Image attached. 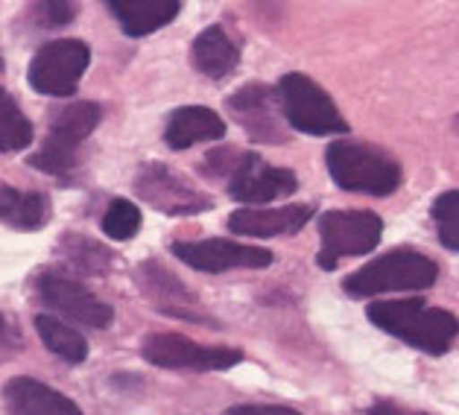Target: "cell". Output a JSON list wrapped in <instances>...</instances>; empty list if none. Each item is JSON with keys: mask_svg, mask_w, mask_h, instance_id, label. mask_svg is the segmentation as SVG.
I'll return each mask as SVG.
<instances>
[{"mask_svg": "<svg viewBox=\"0 0 459 415\" xmlns=\"http://www.w3.org/2000/svg\"><path fill=\"white\" fill-rule=\"evenodd\" d=\"M366 316L380 331L398 336L401 342L412 345L424 354H445L451 351L456 340V316L445 307H430L421 298H395V301H375L366 307Z\"/></svg>", "mask_w": 459, "mask_h": 415, "instance_id": "obj_1", "label": "cell"}, {"mask_svg": "<svg viewBox=\"0 0 459 415\" xmlns=\"http://www.w3.org/2000/svg\"><path fill=\"white\" fill-rule=\"evenodd\" d=\"M333 185L349 194L389 196L401 185V164L372 143L337 141L325 152Z\"/></svg>", "mask_w": 459, "mask_h": 415, "instance_id": "obj_2", "label": "cell"}, {"mask_svg": "<svg viewBox=\"0 0 459 415\" xmlns=\"http://www.w3.org/2000/svg\"><path fill=\"white\" fill-rule=\"evenodd\" d=\"M436 278H439V266L428 255L395 249L357 269L342 281V290L351 298H368L384 293H407V290H428L436 284Z\"/></svg>", "mask_w": 459, "mask_h": 415, "instance_id": "obj_3", "label": "cell"}, {"mask_svg": "<svg viewBox=\"0 0 459 415\" xmlns=\"http://www.w3.org/2000/svg\"><path fill=\"white\" fill-rule=\"evenodd\" d=\"M275 99L281 106V115L296 132L305 134H345L349 123L340 115V108L333 106L331 94L319 88L305 73H287L275 88Z\"/></svg>", "mask_w": 459, "mask_h": 415, "instance_id": "obj_4", "label": "cell"}, {"mask_svg": "<svg viewBox=\"0 0 459 415\" xmlns=\"http://www.w3.org/2000/svg\"><path fill=\"white\" fill-rule=\"evenodd\" d=\"M100 120H103L100 103H71L62 111H56L48 138H44L39 152L30 155V164L50 176H62L74 170L76 159H80L82 141L100 126Z\"/></svg>", "mask_w": 459, "mask_h": 415, "instance_id": "obj_5", "label": "cell"}, {"mask_svg": "<svg viewBox=\"0 0 459 415\" xmlns=\"http://www.w3.org/2000/svg\"><path fill=\"white\" fill-rule=\"evenodd\" d=\"M91 65V48L80 39H56L36 50L27 67L30 88L48 97H71Z\"/></svg>", "mask_w": 459, "mask_h": 415, "instance_id": "obj_6", "label": "cell"}, {"mask_svg": "<svg viewBox=\"0 0 459 415\" xmlns=\"http://www.w3.org/2000/svg\"><path fill=\"white\" fill-rule=\"evenodd\" d=\"M380 234H384V220L375 211H328L319 217L322 249L316 264L322 269H337L340 257L375 252Z\"/></svg>", "mask_w": 459, "mask_h": 415, "instance_id": "obj_7", "label": "cell"}, {"mask_svg": "<svg viewBox=\"0 0 459 415\" xmlns=\"http://www.w3.org/2000/svg\"><path fill=\"white\" fill-rule=\"evenodd\" d=\"M141 354L159 368H190V372H222L243 360L238 349L196 345L182 333H150L141 345Z\"/></svg>", "mask_w": 459, "mask_h": 415, "instance_id": "obj_8", "label": "cell"}, {"mask_svg": "<svg viewBox=\"0 0 459 415\" xmlns=\"http://www.w3.org/2000/svg\"><path fill=\"white\" fill-rule=\"evenodd\" d=\"M135 190L143 202H150L152 208H159L161 214L170 217L203 214V211L211 208V199H205L187 178L159 161L141 167V173L135 176Z\"/></svg>", "mask_w": 459, "mask_h": 415, "instance_id": "obj_9", "label": "cell"}, {"mask_svg": "<svg viewBox=\"0 0 459 415\" xmlns=\"http://www.w3.org/2000/svg\"><path fill=\"white\" fill-rule=\"evenodd\" d=\"M299 178L287 167L266 164L257 152H240L229 173V194L238 202H249V205H261V202H273L296 194Z\"/></svg>", "mask_w": 459, "mask_h": 415, "instance_id": "obj_10", "label": "cell"}, {"mask_svg": "<svg viewBox=\"0 0 459 415\" xmlns=\"http://www.w3.org/2000/svg\"><path fill=\"white\" fill-rule=\"evenodd\" d=\"M170 252L199 272H229V269H264L273 266V252L261 246H243L231 240H187L173 243Z\"/></svg>", "mask_w": 459, "mask_h": 415, "instance_id": "obj_11", "label": "cell"}, {"mask_svg": "<svg viewBox=\"0 0 459 415\" xmlns=\"http://www.w3.org/2000/svg\"><path fill=\"white\" fill-rule=\"evenodd\" d=\"M39 298L44 307L62 313L65 319L80 322L85 328H108L111 319H115V313H111L106 301H100L82 284H76L65 275H41Z\"/></svg>", "mask_w": 459, "mask_h": 415, "instance_id": "obj_12", "label": "cell"}, {"mask_svg": "<svg viewBox=\"0 0 459 415\" xmlns=\"http://www.w3.org/2000/svg\"><path fill=\"white\" fill-rule=\"evenodd\" d=\"M231 117L240 123L252 141L257 143H281L287 141V129L281 126V115L275 108V91L270 85L252 82L229 97Z\"/></svg>", "mask_w": 459, "mask_h": 415, "instance_id": "obj_13", "label": "cell"}, {"mask_svg": "<svg viewBox=\"0 0 459 415\" xmlns=\"http://www.w3.org/2000/svg\"><path fill=\"white\" fill-rule=\"evenodd\" d=\"M313 220L310 205H281V208H240L229 217V229L243 238H278L296 234Z\"/></svg>", "mask_w": 459, "mask_h": 415, "instance_id": "obj_14", "label": "cell"}, {"mask_svg": "<svg viewBox=\"0 0 459 415\" xmlns=\"http://www.w3.org/2000/svg\"><path fill=\"white\" fill-rule=\"evenodd\" d=\"M4 403L9 415H82L76 401L41 384L36 377H13L4 386Z\"/></svg>", "mask_w": 459, "mask_h": 415, "instance_id": "obj_15", "label": "cell"}, {"mask_svg": "<svg viewBox=\"0 0 459 415\" xmlns=\"http://www.w3.org/2000/svg\"><path fill=\"white\" fill-rule=\"evenodd\" d=\"M226 129H229L226 120H222L214 108L182 106L173 111L170 120H167L164 141L170 143L173 150H187V147H194V143L226 138Z\"/></svg>", "mask_w": 459, "mask_h": 415, "instance_id": "obj_16", "label": "cell"}, {"mask_svg": "<svg viewBox=\"0 0 459 415\" xmlns=\"http://www.w3.org/2000/svg\"><path fill=\"white\" fill-rule=\"evenodd\" d=\"M106 9L117 18L126 36L141 39L170 24L182 13V4L178 0H108Z\"/></svg>", "mask_w": 459, "mask_h": 415, "instance_id": "obj_17", "label": "cell"}, {"mask_svg": "<svg viewBox=\"0 0 459 415\" xmlns=\"http://www.w3.org/2000/svg\"><path fill=\"white\" fill-rule=\"evenodd\" d=\"M190 59H194L196 71L208 76V80H222V76H229L234 67H238L240 50L222 27H205L194 39Z\"/></svg>", "mask_w": 459, "mask_h": 415, "instance_id": "obj_18", "label": "cell"}, {"mask_svg": "<svg viewBox=\"0 0 459 415\" xmlns=\"http://www.w3.org/2000/svg\"><path fill=\"white\" fill-rule=\"evenodd\" d=\"M50 205L44 194H21V190L0 182V220L15 229H41L48 222Z\"/></svg>", "mask_w": 459, "mask_h": 415, "instance_id": "obj_19", "label": "cell"}, {"mask_svg": "<svg viewBox=\"0 0 459 415\" xmlns=\"http://www.w3.org/2000/svg\"><path fill=\"white\" fill-rule=\"evenodd\" d=\"M36 331L41 336V342L48 345L56 357H62L65 363L80 366L88 360L85 336L80 331H74L68 322L56 319V316H50V313H41V316H36Z\"/></svg>", "mask_w": 459, "mask_h": 415, "instance_id": "obj_20", "label": "cell"}, {"mask_svg": "<svg viewBox=\"0 0 459 415\" xmlns=\"http://www.w3.org/2000/svg\"><path fill=\"white\" fill-rule=\"evenodd\" d=\"M32 138H36L32 123L27 120L24 111L18 108L15 97L0 88V152L27 150Z\"/></svg>", "mask_w": 459, "mask_h": 415, "instance_id": "obj_21", "label": "cell"}, {"mask_svg": "<svg viewBox=\"0 0 459 415\" xmlns=\"http://www.w3.org/2000/svg\"><path fill=\"white\" fill-rule=\"evenodd\" d=\"M62 249L68 255V261L88 275H103L111 269V252L103 249L97 240L91 238H80V234H68L62 240Z\"/></svg>", "mask_w": 459, "mask_h": 415, "instance_id": "obj_22", "label": "cell"}, {"mask_svg": "<svg viewBox=\"0 0 459 415\" xmlns=\"http://www.w3.org/2000/svg\"><path fill=\"white\" fill-rule=\"evenodd\" d=\"M141 229V211L135 202L129 199H115L103 214V231L111 240H129L135 238Z\"/></svg>", "mask_w": 459, "mask_h": 415, "instance_id": "obj_23", "label": "cell"}, {"mask_svg": "<svg viewBox=\"0 0 459 415\" xmlns=\"http://www.w3.org/2000/svg\"><path fill=\"white\" fill-rule=\"evenodd\" d=\"M433 220H436V229H439L445 249L456 252L459 249V194L456 190H447V194H442L433 202Z\"/></svg>", "mask_w": 459, "mask_h": 415, "instance_id": "obj_24", "label": "cell"}, {"mask_svg": "<svg viewBox=\"0 0 459 415\" xmlns=\"http://www.w3.org/2000/svg\"><path fill=\"white\" fill-rule=\"evenodd\" d=\"M32 18L39 21L44 27H62L74 21L76 15V6L74 4H32Z\"/></svg>", "mask_w": 459, "mask_h": 415, "instance_id": "obj_25", "label": "cell"}, {"mask_svg": "<svg viewBox=\"0 0 459 415\" xmlns=\"http://www.w3.org/2000/svg\"><path fill=\"white\" fill-rule=\"evenodd\" d=\"M222 415H299L290 407H261V403H240V407H231Z\"/></svg>", "mask_w": 459, "mask_h": 415, "instance_id": "obj_26", "label": "cell"}, {"mask_svg": "<svg viewBox=\"0 0 459 415\" xmlns=\"http://www.w3.org/2000/svg\"><path fill=\"white\" fill-rule=\"evenodd\" d=\"M21 342V333L15 324H9L4 316H0V349L9 351V349H15V345Z\"/></svg>", "mask_w": 459, "mask_h": 415, "instance_id": "obj_27", "label": "cell"}, {"mask_svg": "<svg viewBox=\"0 0 459 415\" xmlns=\"http://www.w3.org/2000/svg\"><path fill=\"white\" fill-rule=\"evenodd\" d=\"M368 415H419V412H407V410L395 407V403H377V407H372V412H368Z\"/></svg>", "mask_w": 459, "mask_h": 415, "instance_id": "obj_28", "label": "cell"}, {"mask_svg": "<svg viewBox=\"0 0 459 415\" xmlns=\"http://www.w3.org/2000/svg\"><path fill=\"white\" fill-rule=\"evenodd\" d=\"M0 71H4V53H0Z\"/></svg>", "mask_w": 459, "mask_h": 415, "instance_id": "obj_29", "label": "cell"}]
</instances>
